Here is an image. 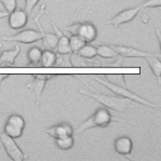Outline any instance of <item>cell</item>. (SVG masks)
I'll return each instance as SVG.
<instances>
[{
  "label": "cell",
  "instance_id": "ffe728a7",
  "mask_svg": "<svg viewBox=\"0 0 161 161\" xmlns=\"http://www.w3.org/2000/svg\"><path fill=\"white\" fill-rule=\"evenodd\" d=\"M54 140H55V146L61 150H69L75 145V140H74L73 135L61 138H54Z\"/></svg>",
  "mask_w": 161,
  "mask_h": 161
},
{
  "label": "cell",
  "instance_id": "8992f818",
  "mask_svg": "<svg viewBox=\"0 0 161 161\" xmlns=\"http://www.w3.org/2000/svg\"><path fill=\"white\" fill-rule=\"evenodd\" d=\"M4 41H15V42L19 43H25V44H31L42 39V35H41L40 31H35V29H25L19 33H17L13 36H8L3 37Z\"/></svg>",
  "mask_w": 161,
  "mask_h": 161
},
{
  "label": "cell",
  "instance_id": "4fadbf2b",
  "mask_svg": "<svg viewBox=\"0 0 161 161\" xmlns=\"http://www.w3.org/2000/svg\"><path fill=\"white\" fill-rule=\"evenodd\" d=\"M44 132L53 138H61V137H65V136L74 135V129L71 127L70 123L62 122L46 129Z\"/></svg>",
  "mask_w": 161,
  "mask_h": 161
},
{
  "label": "cell",
  "instance_id": "5bb4252c",
  "mask_svg": "<svg viewBox=\"0 0 161 161\" xmlns=\"http://www.w3.org/2000/svg\"><path fill=\"white\" fill-rule=\"evenodd\" d=\"M19 53H21V47H19V44H16L14 47V49H12V50H8V51L1 50V52H0V67L1 66L13 65L16 58L19 55Z\"/></svg>",
  "mask_w": 161,
  "mask_h": 161
},
{
  "label": "cell",
  "instance_id": "83f0119b",
  "mask_svg": "<svg viewBox=\"0 0 161 161\" xmlns=\"http://www.w3.org/2000/svg\"><path fill=\"white\" fill-rule=\"evenodd\" d=\"M6 78H8V75H0V86H1L2 81H3Z\"/></svg>",
  "mask_w": 161,
  "mask_h": 161
},
{
  "label": "cell",
  "instance_id": "4316f807",
  "mask_svg": "<svg viewBox=\"0 0 161 161\" xmlns=\"http://www.w3.org/2000/svg\"><path fill=\"white\" fill-rule=\"evenodd\" d=\"M9 13L8 12H3V11H0V19H4V17H8Z\"/></svg>",
  "mask_w": 161,
  "mask_h": 161
},
{
  "label": "cell",
  "instance_id": "3957f363",
  "mask_svg": "<svg viewBox=\"0 0 161 161\" xmlns=\"http://www.w3.org/2000/svg\"><path fill=\"white\" fill-rule=\"evenodd\" d=\"M94 80L97 81L100 85H102L103 86L107 88L110 92H113L114 94L118 96H121V97H125V98H129V100L133 101V102L137 103V104H141V105H144V106H147V107H152V108H155V109H158V106L155 105L153 103L149 102L148 100L146 98L142 97V96L137 95L136 93L134 92H131L130 90H128L127 86H122V85H118L116 82H111L109 80H106V79H102V78H97L95 77Z\"/></svg>",
  "mask_w": 161,
  "mask_h": 161
},
{
  "label": "cell",
  "instance_id": "d4e9b609",
  "mask_svg": "<svg viewBox=\"0 0 161 161\" xmlns=\"http://www.w3.org/2000/svg\"><path fill=\"white\" fill-rule=\"evenodd\" d=\"M142 9L145 8H160L161 0H146L143 4H141Z\"/></svg>",
  "mask_w": 161,
  "mask_h": 161
},
{
  "label": "cell",
  "instance_id": "7402d4cb",
  "mask_svg": "<svg viewBox=\"0 0 161 161\" xmlns=\"http://www.w3.org/2000/svg\"><path fill=\"white\" fill-rule=\"evenodd\" d=\"M68 39H69V47H70L71 53H75V54H77V52L86 43L80 36H78V35H71L70 38H68Z\"/></svg>",
  "mask_w": 161,
  "mask_h": 161
},
{
  "label": "cell",
  "instance_id": "9a60e30c",
  "mask_svg": "<svg viewBox=\"0 0 161 161\" xmlns=\"http://www.w3.org/2000/svg\"><path fill=\"white\" fill-rule=\"evenodd\" d=\"M52 27L58 36V44H56L55 52L56 53H71L70 47H69V39L64 35V33L59 31L54 22L52 23Z\"/></svg>",
  "mask_w": 161,
  "mask_h": 161
},
{
  "label": "cell",
  "instance_id": "ba28073f",
  "mask_svg": "<svg viewBox=\"0 0 161 161\" xmlns=\"http://www.w3.org/2000/svg\"><path fill=\"white\" fill-rule=\"evenodd\" d=\"M113 49L117 52L118 55L122 56V58H148V56H153V55H160L158 53H150V52H146L142 51L137 48L134 47H130V46H111Z\"/></svg>",
  "mask_w": 161,
  "mask_h": 161
},
{
  "label": "cell",
  "instance_id": "7c38bea8",
  "mask_svg": "<svg viewBox=\"0 0 161 161\" xmlns=\"http://www.w3.org/2000/svg\"><path fill=\"white\" fill-rule=\"evenodd\" d=\"M114 149L116 153L121 156L127 157L129 160H133L132 149H133V142L129 136H120L114 141Z\"/></svg>",
  "mask_w": 161,
  "mask_h": 161
},
{
  "label": "cell",
  "instance_id": "cb8c5ba5",
  "mask_svg": "<svg viewBox=\"0 0 161 161\" xmlns=\"http://www.w3.org/2000/svg\"><path fill=\"white\" fill-rule=\"evenodd\" d=\"M0 3L4 7L8 13H11L17 8V0H0Z\"/></svg>",
  "mask_w": 161,
  "mask_h": 161
},
{
  "label": "cell",
  "instance_id": "484cf974",
  "mask_svg": "<svg viewBox=\"0 0 161 161\" xmlns=\"http://www.w3.org/2000/svg\"><path fill=\"white\" fill-rule=\"evenodd\" d=\"M39 1L40 0H25V11L27 13H31Z\"/></svg>",
  "mask_w": 161,
  "mask_h": 161
},
{
  "label": "cell",
  "instance_id": "8fae6325",
  "mask_svg": "<svg viewBox=\"0 0 161 161\" xmlns=\"http://www.w3.org/2000/svg\"><path fill=\"white\" fill-rule=\"evenodd\" d=\"M34 80L31 82H28L26 85V89H29V90H33L35 95H36L37 98V105H39L40 103V98L41 95H42L44 86L47 85L49 80L52 78V75H34Z\"/></svg>",
  "mask_w": 161,
  "mask_h": 161
},
{
  "label": "cell",
  "instance_id": "30bf717a",
  "mask_svg": "<svg viewBox=\"0 0 161 161\" xmlns=\"http://www.w3.org/2000/svg\"><path fill=\"white\" fill-rule=\"evenodd\" d=\"M76 35L80 36L86 43H91L97 38V28L91 22H78Z\"/></svg>",
  "mask_w": 161,
  "mask_h": 161
},
{
  "label": "cell",
  "instance_id": "52a82bcc",
  "mask_svg": "<svg viewBox=\"0 0 161 161\" xmlns=\"http://www.w3.org/2000/svg\"><path fill=\"white\" fill-rule=\"evenodd\" d=\"M141 10H142V7L141 6L122 10L121 12H119L117 15H115L113 19H110L109 21L107 22V24L108 25L114 26L115 28H118L119 26L123 25V24L130 23L131 21H133L136 17V15L140 13Z\"/></svg>",
  "mask_w": 161,
  "mask_h": 161
},
{
  "label": "cell",
  "instance_id": "f1b7e54d",
  "mask_svg": "<svg viewBox=\"0 0 161 161\" xmlns=\"http://www.w3.org/2000/svg\"><path fill=\"white\" fill-rule=\"evenodd\" d=\"M8 111L7 110H3V109H0V114H7Z\"/></svg>",
  "mask_w": 161,
  "mask_h": 161
},
{
  "label": "cell",
  "instance_id": "6da1fadb",
  "mask_svg": "<svg viewBox=\"0 0 161 161\" xmlns=\"http://www.w3.org/2000/svg\"><path fill=\"white\" fill-rule=\"evenodd\" d=\"M85 85L88 86L89 90H82V89H80L79 93L82 94V95L89 96L90 98H93L96 102L102 104L104 107L113 109L117 111V113H123L131 105V103H132V101L129 100V98L121 97V96H118L116 94L115 96H109V95H106V94L98 93L93 86L88 85L86 82H85Z\"/></svg>",
  "mask_w": 161,
  "mask_h": 161
},
{
  "label": "cell",
  "instance_id": "ac0fdd59",
  "mask_svg": "<svg viewBox=\"0 0 161 161\" xmlns=\"http://www.w3.org/2000/svg\"><path fill=\"white\" fill-rule=\"evenodd\" d=\"M96 52H97V55L102 58H116L118 56L117 52L113 49L111 46H101L96 47Z\"/></svg>",
  "mask_w": 161,
  "mask_h": 161
},
{
  "label": "cell",
  "instance_id": "e0dca14e",
  "mask_svg": "<svg viewBox=\"0 0 161 161\" xmlns=\"http://www.w3.org/2000/svg\"><path fill=\"white\" fill-rule=\"evenodd\" d=\"M56 59V52L53 50H49V49H44L42 50V54H41L40 64L42 67H54V64H55Z\"/></svg>",
  "mask_w": 161,
  "mask_h": 161
},
{
  "label": "cell",
  "instance_id": "277c9868",
  "mask_svg": "<svg viewBox=\"0 0 161 161\" xmlns=\"http://www.w3.org/2000/svg\"><path fill=\"white\" fill-rule=\"evenodd\" d=\"M25 125V120H24V118L21 115L12 114L8 118V120L6 121V123H4L3 132L4 134H7L10 137L16 140V138H19L23 135Z\"/></svg>",
  "mask_w": 161,
  "mask_h": 161
},
{
  "label": "cell",
  "instance_id": "7a4b0ae2",
  "mask_svg": "<svg viewBox=\"0 0 161 161\" xmlns=\"http://www.w3.org/2000/svg\"><path fill=\"white\" fill-rule=\"evenodd\" d=\"M111 122H123V120H120V119L114 117L110 111L108 110V108L101 107L98 109H96L92 116H90L86 120H85L79 125V128L76 131V134H80V133L85 132V131L89 130V129L106 128Z\"/></svg>",
  "mask_w": 161,
  "mask_h": 161
},
{
  "label": "cell",
  "instance_id": "2e32d148",
  "mask_svg": "<svg viewBox=\"0 0 161 161\" xmlns=\"http://www.w3.org/2000/svg\"><path fill=\"white\" fill-rule=\"evenodd\" d=\"M145 59L147 61L148 65H149L150 69L153 70V74L155 75V77L157 78V81L160 85V80H161V61H160V55H153V56H148L145 58Z\"/></svg>",
  "mask_w": 161,
  "mask_h": 161
},
{
  "label": "cell",
  "instance_id": "5b68a950",
  "mask_svg": "<svg viewBox=\"0 0 161 161\" xmlns=\"http://www.w3.org/2000/svg\"><path fill=\"white\" fill-rule=\"evenodd\" d=\"M0 143L3 146L6 153H8L10 159L13 161H24L27 159V155L19 147L14 138L10 137L4 133H0Z\"/></svg>",
  "mask_w": 161,
  "mask_h": 161
},
{
  "label": "cell",
  "instance_id": "f546056e",
  "mask_svg": "<svg viewBox=\"0 0 161 161\" xmlns=\"http://www.w3.org/2000/svg\"><path fill=\"white\" fill-rule=\"evenodd\" d=\"M1 50H2V49H1V43H0V52H1Z\"/></svg>",
  "mask_w": 161,
  "mask_h": 161
},
{
  "label": "cell",
  "instance_id": "603a6c76",
  "mask_svg": "<svg viewBox=\"0 0 161 161\" xmlns=\"http://www.w3.org/2000/svg\"><path fill=\"white\" fill-rule=\"evenodd\" d=\"M41 54H42V50L38 47H31L27 52V61L29 64H38L40 61Z\"/></svg>",
  "mask_w": 161,
  "mask_h": 161
},
{
  "label": "cell",
  "instance_id": "4dcf8cb0",
  "mask_svg": "<svg viewBox=\"0 0 161 161\" xmlns=\"http://www.w3.org/2000/svg\"><path fill=\"white\" fill-rule=\"evenodd\" d=\"M0 146H1V144H0Z\"/></svg>",
  "mask_w": 161,
  "mask_h": 161
},
{
  "label": "cell",
  "instance_id": "9c48e42d",
  "mask_svg": "<svg viewBox=\"0 0 161 161\" xmlns=\"http://www.w3.org/2000/svg\"><path fill=\"white\" fill-rule=\"evenodd\" d=\"M8 17L10 28L14 29V31H19V29L24 28L27 25V23H28V13L25 10L16 8L14 11L9 13Z\"/></svg>",
  "mask_w": 161,
  "mask_h": 161
},
{
  "label": "cell",
  "instance_id": "44dd1931",
  "mask_svg": "<svg viewBox=\"0 0 161 161\" xmlns=\"http://www.w3.org/2000/svg\"><path fill=\"white\" fill-rule=\"evenodd\" d=\"M55 67H71V53H56Z\"/></svg>",
  "mask_w": 161,
  "mask_h": 161
},
{
  "label": "cell",
  "instance_id": "d6986e66",
  "mask_svg": "<svg viewBox=\"0 0 161 161\" xmlns=\"http://www.w3.org/2000/svg\"><path fill=\"white\" fill-rule=\"evenodd\" d=\"M77 54H78L80 58H83L86 59H92L95 58V56H97L96 47H94L90 43H86L80 50L77 52Z\"/></svg>",
  "mask_w": 161,
  "mask_h": 161
}]
</instances>
